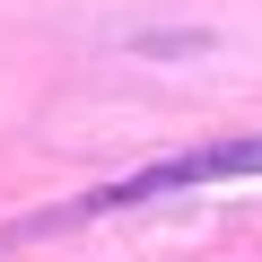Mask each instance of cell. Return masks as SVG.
<instances>
[{
	"label": "cell",
	"mask_w": 262,
	"mask_h": 262,
	"mask_svg": "<svg viewBox=\"0 0 262 262\" xmlns=\"http://www.w3.org/2000/svg\"><path fill=\"white\" fill-rule=\"evenodd\" d=\"M262 175V131H236V140H201V149H175L140 175H122L105 192H88L70 219H96V210H140V201H166V192H201V184H245Z\"/></svg>",
	"instance_id": "6da1fadb"
}]
</instances>
